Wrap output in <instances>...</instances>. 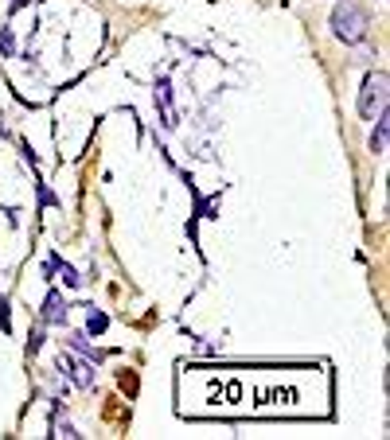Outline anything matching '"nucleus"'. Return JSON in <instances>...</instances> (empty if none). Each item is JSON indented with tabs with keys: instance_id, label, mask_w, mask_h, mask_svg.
Instances as JSON below:
<instances>
[{
	"instance_id": "obj_1",
	"label": "nucleus",
	"mask_w": 390,
	"mask_h": 440,
	"mask_svg": "<svg viewBox=\"0 0 390 440\" xmlns=\"http://www.w3.org/2000/svg\"><path fill=\"white\" fill-rule=\"evenodd\" d=\"M332 32H336V39H343V43H363L367 39L363 8H359L355 0H340V4L332 8Z\"/></svg>"
},
{
	"instance_id": "obj_2",
	"label": "nucleus",
	"mask_w": 390,
	"mask_h": 440,
	"mask_svg": "<svg viewBox=\"0 0 390 440\" xmlns=\"http://www.w3.org/2000/svg\"><path fill=\"white\" fill-rule=\"evenodd\" d=\"M387 90H390L387 71H371L363 78V90H359V113H363L367 121H375L378 113H387Z\"/></svg>"
},
{
	"instance_id": "obj_3",
	"label": "nucleus",
	"mask_w": 390,
	"mask_h": 440,
	"mask_svg": "<svg viewBox=\"0 0 390 440\" xmlns=\"http://www.w3.org/2000/svg\"><path fill=\"white\" fill-rule=\"evenodd\" d=\"M59 370L78 386V390H94V362L90 358H74V355H59Z\"/></svg>"
},
{
	"instance_id": "obj_4",
	"label": "nucleus",
	"mask_w": 390,
	"mask_h": 440,
	"mask_svg": "<svg viewBox=\"0 0 390 440\" xmlns=\"http://www.w3.org/2000/svg\"><path fill=\"white\" fill-rule=\"evenodd\" d=\"M157 106H160V125H164V129H176V125H180V121H176V106H172V86H168V78H160L157 82Z\"/></svg>"
},
{
	"instance_id": "obj_5",
	"label": "nucleus",
	"mask_w": 390,
	"mask_h": 440,
	"mask_svg": "<svg viewBox=\"0 0 390 440\" xmlns=\"http://www.w3.org/2000/svg\"><path fill=\"white\" fill-rule=\"evenodd\" d=\"M43 323H51V327L67 323V300H62V292H55V288H51L47 300H43Z\"/></svg>"
},
{
	"instance_id": "obj_6",
	"label": "nucleus",
	"mask_w": 390,
	"mask_h": 440,
	"mask_svg": "<svg viewBox=\"0 0 390 440\" xmlns=\"http://www.w3.org/2000/svg\"><path fill=\"white\" fill-rule=\"evenodd\" d=\"M387 137H390V117L387 113H378L375 132H371V148H375V152H387Z\"/></svg>"
},
{
	"instance_id": "obj_7",
	"label": "nucleus",
	"mask_w": 390,
	"mask_h": 440,
	"mask_svg": "<svg viewBox=\"0 0 390 440\" xmlns=\"http://www.w3.org/2000/svg\"><path fill=\"white\" fill-rule=\"evenodd\" d=\"M67 347H71V351H78L82 358H90V362H98V358H102L94 347H90V339H86L82 332H71V335H67Z\"/></svg>"
},
{
	"instance_id": "obj_8",
	"label": "nucleus",
	"mask_w": 390,
	"mask_h": 440,
	"mask_svg": "<svg viewBox=\"0 0 390 440\" xmlns=\"http://www.w3.org/2000/svg\"><path fill=\"white\" fill-rule=\"evenodd\" d=\"M47 265H51V273H59V277H62V285H67V288H78V285H82V277L74 273L67 262H59V257H47Z\"/></svg>"
},
{
	"instance_id": "obj_9",
	"label": "nucleus",
	"mask_w": 390,
	"mask_h": 440,
	"mask_svg": "<svg viewBox=\"0 0 390 440\" xmlns=\"http://www.w3.org/2000/svg\"><path fill=\"white\" fill-rule=\"evenodd\" d=\"M106 327H110V316H106V312H98V308L86 312V332L90 335H102Z\"/></svg>"
},
{
	"instance_id": "obj_10",
	"label": "nucleus",
	"mask_w": 390,
	"mask_h": 440,
	"mask_svg": "<svg viewBox=\"0 0 390 440\" xmlns=\"http://www.w3.org/2000/svg\"><path fill=\"white\" fill-rule=\"evenodd\" d=\"M51 437H67V440H74V437H82V432H74L71 421H55V425H51Z\"/></svg>"
},
{
	"instance_id": "obj_11",
	"label": "nucleus",
	"mask_w": 390,
	"mask_h": 440,
	"mask_svg": "<svg viewBox=\"0 0 390 440\" xmlns=\"http://www.w3.org/2000/svg\"><path fill=\"white\" fill-rule=\"evenodd\" d=\"M0 51H4V55H12V51H16V39H12V27H0Z\"/></svg>"
},
{
	"instance_id": "obj_12",
	"label": "nucleus",
	"mask_w": 390,
	"mask_h": 440,
	"mask_svg": "<svg viewBox=\"0 0 390 440\" xmlns=\"http://www.w3.org/2000/svg\"><path fill=\"white\" fill-rule=\"evenodd\" d=\"M39 207H59V199L47 191V183H39Z\"/></svg>"
},
{
	"instance_id": "obj_13",
	"label": "nucleus",
	"mask_w": 390,
	"mask_h": 440,
	"mask_svg": "<svg viewBox=\"0 0 390 440\" xmlns=\"http://www.w3.org/2000/svg\"><path fill=\"white\" fill-rule=\"evenodd\" d=\"M39 347H43V332L32 335V343H27V355H39Z\"/></svg>"
},
{
	"instance_id": "obj_14",
	"label": "nucleus",
	"mask_w": 390,
	"mask_h": 440,
	"mask_svg": "<svg viewBox=\"0 0 390 440\" xmlns=\"http://www.w3.org/2000/svg\"><path fill=\"white\" fill-rule=\"evenodd\" d=\"M0 121H4V117H0Z\"/></svg>"
}]
</instances>
